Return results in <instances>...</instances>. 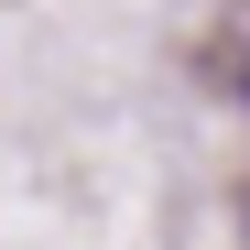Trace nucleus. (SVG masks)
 I'll return each instance as SVG.
<instances>
[{
  "label": "nucleus",
  "mask_w": 250,
  "mask_h": 250,
  "mask_svg": "<svg viewBox=\"0 0 250 250\" xmlns=\"http://www.w3.org/2000/svg\"><path fill=\"white\" fill-rule=\"evenodd\" d=\"M218 76L250 98V11H229V33H218Z\"/></svg>",
  "instance_id": "nucleus-1"
}]
</instances>
